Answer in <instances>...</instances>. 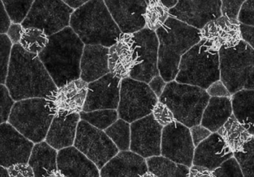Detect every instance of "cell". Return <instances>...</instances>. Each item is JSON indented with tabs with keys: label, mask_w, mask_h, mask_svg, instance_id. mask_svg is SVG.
I'll return each mask as SVG.
<instances>
[{
	"label": "cell",
	"mask_w": 254,
	"mask_h": 177,
	"mask_svg": "<svg viewBox=\"0 0 254 177\" xmlns=\"http://www.w3.org/2000/svg\"><path fill=\"white\" fill-rule=\"evenodd\" d=\"M213 173L215 177H245L233 156L223 162L218 168L214 170Z\"/></svg>",
	"instance_id": "39"
},
{
	"label": "cell",
	"mask_w": 254,
	"mask_h": 177,
	"mask_svg": "<svg viewBox=\"0 0 254 177\" xmlns=\"http://www.w3.org/2000/svg\"><path fill=\"white\" fill-rule=\"evenodd\" d=\"M62 1H63L64 2L66 3L68 6H69V7H72V9L75 10V9L79 7L80 6L84 4V3L88 1L89 0H62Z\"/></svg>",
	"instance_id": "52"
},
{
	"label": "cell",
	"mask_w": 254,
	"mask_h": 177,
	"mask_svg": "<svg viewBox=\"0 0 254 177\" xmlns=\"http://www.w3.org/2000/svg\"><path fill=\"white\" fill-rule=\"evenodd\" d=\"M66 177L64 174H62L60 171L59 170H56V171H53V172L50 173L49 174L48 177Z\"/></svg>",
	"instance_id": "54"
},
{
	"label": "cell",
	"mask_w": 254,
	"mask_h": 177,
	"mask_svg": "<svg viewBox=\"0 0 254 177\" xmlns=\"http://www.w3.org/2000/svg\"><path fill=\"white\" fill-rule=\"evenodd\" d=\"M104 2L123 34H132L145 28V0H104Z\"/></svg>",
	"instance_id": "20"
},
{
	"label": "cell",
	"mask_w": 254,
	"mask_h": 177,
	"mask_svg": "<svg viewBox=\"0 0 254 177\" xmlns=\"http://www.w3.org/2000/svg\"><path fill=\"white\" fill-rule=\"evenodd\" d=\"M57 155L56 149L46 141L36 143L28 161L35 177H47L50 173L57 170Z\"/></svg>",
	"instance_id": "28"
},
{
	"label": "cell",
	"mask_w": 254,
	"mask_h": 177,
	"mask_svg": "<svg viewBox=\"0 0 254 177\" xmlns=\"http://www.w3.org/2000/svg\"><path fill=\"white\" fill-rule=\"evenodd\" d=\"M217 133L221 137L231 151L241 150L244 144L254 135L248 132L245 126L241 124L233 115L219 128Z\"/></svg>",
	"instance_id": "30"
},
{
	"label": "cell",
	"mask_w": 254,
	"mask_h": 177,
	"mask_svg": "<svg viewBox=\"0 0 254 177\" xmlns=\"http://www.w3.org/2000/svg\"><path fill=\"white\" fill-rule=\"evenodd\" d=\"M239 31L241 40L254 48V26L240 23Z\"/></svg>",
	"instance_id": "47"
},
{
	"label": "cell",
	"mask_w": 254,
	"mask_h": 177,
	"mask_svg": "<svg viewBox=\"0 0 254 177\" xmlns=\"http://www.w3.org/2000/svg\"><path fill=\"white\" fill-rule=\"evenodd\" d=\"M73 11L62 0H35L21 25L24 28L42 30L50 37L69 26Z\"/></svg>",
	"instance_id": "10"
},
{
	"label": "cell",
	"mask_w": 254,
	"mask_h": 177,
	"mask_svg": "<svg viewBox=\"0 0 254 177\" xmlns=\"http://www.w3.org/2000/svg\"><path fill=\"white\" fill-rule=\"evenodd\" d=\"M206 92L209 97H218V98H230L231 94L229 92L224 83L220 80L212 83L207 89H206Z\"/></svg>",
	"instance_id": "46"
},
{
	"label": "cell",
	"mask_w": 254,
	"mask_h": 177,
	"mask_svg": "<svg viewBox=\"0 0 254 177\" xmlns=\"http://www.w3.org/2000/svg\"><path fill=\"white\" fill-rule=\"evenodd\" d=\"M34 143L7 122L0 124V166L28 163Z\"/></svg>",
	"instance_id": "19"
},
{
	"label": "cell",
	"mask_w": 254,
	"mask_h": 177,
	"mask_svg": "<svg viewBox=\"0 0 254 177\" xmlns=\"http://www.w3.org/2000/svg\"><path fill=\"white\" fill-rule=\"evenodd\" d=\"M230 99L233 116L251 135H254V89L238 91L231 95Z\"/></svg>",
	"instance_id": "29"
},
{
	"label": "cell",
	"mask_w": 254,
	"mask_h": 177,
	"mask_svg": "<svg viewBox=\"0 0 254 177\" xmlns=\"http://www.w3.org/2000/svg\"><path fill=\"white\" fill-rule=\"evenodd\" d=\"M11 21L5 10L2 0H0V34H6Z\"/></svg>",
	"instance_id": "51"
},
{
	"label": "cell",
	"mask_w": 254,
	"mask_h": 177,
	"mask_svg": "<svg viewBox=\"0 0 254 177\" xmlns=\"http://www.w3.org/2000/svg\"><path fill=\"white\" fill-rule=\"evenodd\" d=\"M221 2V13L224 16L237 19L238 12L244 1L246 0H220Z\"/></svg>",
	"instance_id": "43"
},
{
	"label": "cell",
	"mask_w": 254,
	"mask_h": 177,
	"mask_svg": "<svg viewBox=\"0 0 254 177\" xmlns=\"http://www.w3.org/2000/svg\"><path fill=\"white\" fill-rule=\"evenodd\" d=\"M130 151L144 159L161 155L163 126L148 115L130 123Z\"/></svg>",
	"instance_id": "14"
},
{
	"label": "cell",
	"mask_w": 254,
	"mask_h": 177,
	"mask_svg": "<svg viewBox=\"0 0 254 177\" xmlns=\"http://www.w3.org/2000/svg\"><path fill=\"white\" fill-rule=\"evenodd\" d=\"M80 120L79 113L54 116L46 135V142L58 150L73 145Z\"/></svg>",
	"instance_id": "26"
},
{
	"label": "cell",
	"mask_w": 254,
	"mask_h": 177,
	"mask_svg": "<svg viewBox=\"0 0 254 177\" xmlns=\"http://www.w3.org/2000/svg\"><path fill=\"white\" fill-rule=\"evenodd\" d=\"M148 1V0H145V1ZM160 1L163 2V4L166 6L168 8L170 9L172 8V7L175 5L178 0H160Z\"/></svg>",
	"instance_id": "53"
},
{
	"label": "cell",
	"mask_w": 254,
	"mask_h": 177,
	"mask_svg": "<svg viewBox=\"0 0 254 177\" xmlns=\"http://www.w3.org/2000/svg\"><path fill=\"white\" fill-rule=\"evenodd\" d=\"M69 27L84 45H101L109 48L123 34L104 0H89L74 10Z\"/></svg>",
	"instance_id": "4"
},
{
	"label": "cell",
	"mask_w": 254,
	"mask_h": 177,
	"mask_svg": "<svg viewBox=\"0 0 254 177\" xmlns=\"http://www.w3.org/2000/svg\"><path fill=\"white\" fill-rule=\"evenodd\" d=\"M233 115L230 98L210 97L202 114L200 124L215 132Z\"/></svg>",
	"instance_id": "27"
},
{
	"label": "cell",
	"mask_w": 254,
	"mask_h": 177,
	"mask_svg": "<svg viewBox=\"0 0 254 177\" xmlns=\"http://www.w3.org/2000/svg\"><path fill=\"white\" fill-rule=\"evenodd\" d=\"M140 177H157V176L153 174L152 173L149 172V171H147L145 174H142Z\"/></svg>",
	"instance_id": "56"
},
{
	"label": "cell",
	"mask_w": 254,
	"mask_h": 177,
	"mask_svg": "<svg viewBox=\"0 0 254 177\" xmlns=\"http://www.w3.org/2000/svg\"><path fill=\"white\" fill-rule=\"evenodd\" d=\"M161 156L190 168L192 165L194 146L190 128L174 120L163 126L161 136Z\"/></svg>",
	"instance_id": "13"
},
{
	"label": "cell",
	"mask_w": 254,
	"mask_h": 177,
	"mask_svg": "<svg viewBox=\"0 0 254 177\" xmlns=\"http://www.w3.org/2000/svg\"><path fill=\"white\" fill-rule=\"evenodd\" d=\"M73 144L99 170L120 151L105 131L83 120L78 122Z\"/></svg>",
	"instance_id": "11"
},
{
	"label": "cell",
	"mask_w": 254,
	"mask_h": 177,
	"mask_svg": "<svg viewBox=\"0 0 254 177\" xmlns=\"http://www.w3.org/2000/svg\"><path fill=\"white\" fill-rule=\"evenodd\" d=\"M254 137L252 136L241 150L233 152V157L245 177H254Z\"/></svg>",
	"instance_id": "36"
},
{
	"label": "cell",
	"mask_w": 254,
	"mask_h": 177,
	"mask_svg": "<svg viewBox=\"0 0 254 177\" xmlns=\"http://www.w3.org/2000/svg\"><path fill=\"white\" fill-rule=\"evenodd\" d=\"M220 80L231 95L254 89V49L241 40L236 46L218 51Z\"/></svg>",
	"instance_id": "6"
},
{
	"label": "cell",
	"mask_w": 254,
	"mask_h": 177,
	"mask_svg": "<svg viewBox=\"0 0 254 177\" xmlns=\"http://www.w3.org/2000/svg\"><path fill=\"white\" fill-rule=\"evenodd\" d=\"M155 33L159 42V73L169 83L175 80L181 57L200 41V31L169 16Z\"/></svg>",
	"instance_id": "3"
},
{
	"label": "cell",
	"mask_w": 254,
	"mask_h": 177,
	"mask_svg": "<svg viewBox=\"0 0 254 177\" xmlns=\"http://www.w3.org/2000/svg\"><path fill=\"white\" fill-rule=\"evenodd\" d=\"M218 80H220L218 52L198 43L181 57L175 81L206 90Z\"/></svg>",
	"instance_id": "7"
},
{
	"label": "cell",
	"mask_w": 254,
	"mask_h": 177,
	"mask_svg": "<svg viewBox=\"0 0 254 177\" xmlns=\"http://www.w3.org/2000/svg\"><path fill=\"white\" fill-rule=\"evenodd\" d=\"M12 46L6 34H0V84L5 83Z\"/></svg>",
	"instance_id": "38"
},
{
	"label": "cell",
	"mask_w": 254,
	"mask_h": 177,
	"mask_svg": "<svg viewBox=\"0 0 254 177\" xmlns=\"http://www.w3.org/2000/svg\"><path fill=\"white\" fill-rule=\"evenodd\" d=\"M233 153L224 140L215 132L194 147L192 165L203 166L214 171L223 162L233 157Z\"/></svg>",
	"instance_id": "22"
},
{
	"label": "cell",
	"mask_w": 254,
	"mask_h": 177,
	"mask_svg": "<svg viewBox=\"0 0 254 177\" xmlns=\"http://www.w3.org/2000/svg\"><path fill=\"white\" fill-rule=\"evenodd\" d=\"M0 177H9L6 168L0 166Z\"/></svg>",
	"instance_id": "55"
},
{
	"label": "cell",
	"mask_w": 254,
	"mask_h": 177,
	"mask_svg": "<svg viewBox=\"0 0 254 177\" xmlns=\"http://www.w3.org/2000/svg\"><path fill=\"white\" fill-rule=\"evenodd\" d=\"M166 83H167L165 82V80L162 78L161 76L159 74V75H157L155 76V77H153V78L150 80L148 85L149 86L150 89H151V90L153 91V92L155 94L157 98H160V95H162V93H163Z\"/></svg>",
	"instance_id": "49"
},
{
	"label": "cell",
	"mask_w": 254,
	"mask_h": 177,
	"mask_svg": "<svg viewBox=\"0 0 254 177\" xmlns=\"http://www.w3.org/2000/svg\"><path fill=\"white\" fill-rule=\"evenodd\" d=\"M87 85L81 78L57 88L46 98L47 107L54 116H68L83 111Z\"/></svg>",
	"instance_id": "17"
},
{
	"label": "cell",
	"mask_w": 254,
	"mask_h": 177,
	"mask_svg": "<svg viewBox=\"0 0 254 177\" xmlns=\"http://www.w3.org/2000/svg\"><path fill=\"white\" fill-rule=\"evenodd\" d=\"M57 168L66 177H100L96 165L72 146L59 150Z\"/></svg>",
	"instance_id": "24"
},
{
	"label": "cell",
	"mask_w": 254,
	"mask_h": 177,
	"mask_svg": "<svg viewBox=\"0 0 254 177\" xmlns=\"http://www.w3.org/2000/svg\"><path fill=\"white\" fill-rule=\"evenodd\" d=\"M209 98L205 89L173 80L166 83L158 101L167 106L176 121L190 128L200 123Z\"/></svg>",
	"instance_id": "5"
},
{
	"label": "cell",
	"mask_w": 254,
	"mask_h": 177,
	"mask_svg": "<svg viewBox=\"0 0 254 177\" xmlns=\"http://www.w3.org/2000/svg\"><path fill=\"white\" fill-rule=\"evenodd\" d=\"M53 118L46 98H28L14 103L8 123L29 141L39 143L45 139Z\"/></svg>",
	"instance_id": "8"
},
{
	"label": "cell",
	"mask_w": 254,
	"mask_h": 177,
	"mask_svg": "<svg viewBox=\"0 0 254 177\" xmlns=\"http://www.w3.org/2000/svg\"><path fill=\"white\" fill-rule=\"evenodd\" d=\"M151 114H152L154 120L159 124L161 125L163 127L167 126L168 124L175 120L173 114L168 108L167 106L159 101L154 105Z\"/></svg>",
	"instance_id": "40"
},
{
	"label": "cell",
	"mask_w": 254,
	"mask_h": 177,
	"mask_svg": "<svg viewBox=\"0 0 254 177\" xmlns=\"http://www.w3.org/2000/svg\"><path fill=\"white\" fill-rule=\"evenodd\" d=\"M190 131L194 147H197L200 142L204 141L212 133L207 128L202 126L200 123L190 127Z\"/></svg>",
	"instance_id": "45"
},
{
	"label": "cell",
	"mask_w": 254,
	"mask_h": 177,
	"mask_svg": "<svg viewBox=\"0 0 254 177\" xmlns=\"http://www.w3.org/2000/svg\"><path fill=\"white\" fill-rule=\"evenodd\" d=\"M9 177H35L32 168L28 163H18L7 169Z\"/></svg>",
	"instance_id": "44"
},
{
	"label": "cell",
	"mask_w": 254,
	"mask_h": 177,
	"mask_svg": "<svg viewBox=\"0 0 254 177\" xmlns=\"http://www.w3.org/2000/svg\"><path fill=\"white\" fill-rule=\"evenodd\" d=\"M80 119L98 129L105 130L119 118L117 110H99L91 112L81 111Z\"/></svg>",
	"instance_id": "35"
},
{
	"label": "cell",
	"mask_w": 254,
	"mask_h": 177,
	"mask_svg": "<svg viewBox=\"0 0 254 177\" xmlns=\"http://www.w3.org/2000/svg\"><path fill=\"white\" fill-rule=\"evenodd\" d=\"M144 19L145 28L155 31L162 26L170 16L169 8L160 0H148Z\"/></svg>",
	"instance_id": "32"
},
{
	"label": "cell",
	"mask_w": 254,
	"mask_h": 177,
	"mask_svg": "<svg viewBox=\"0 0 254 177\" xmlns=\"http://www.w3.org/2000/svg\"><path fill=\"white\" fill-rule=\"evenodd\" d=\"M105 132L120 151L130 150V123L121 118H118Z\"/></svg>",
	"instance_id": "34"
},
{
	"label": "cell",
	"mask_w": 254,
	"mask_h": 177,
	"mask_svg": "<svg viewBox=\"0 0 254 177\" xmlns=\"http://www.w3.org/2000/svg\"><path fill=\"white\" fill-rule=\"evenodd\" d=\"M188 177H215L213 171L203 166L191 165L190 168Z\"/></svg>",
	"instance_id": "50"
},
{
	"label": "cell",
	"mask_w": 254,
	"mask_h": 177,
	"mask_svg": "<svg viewBox=\"0 0 254 177\" xmlns=\"http://www.w3.org/2000/svg\"><path fill=\"white\" fill-rule=\"evenodd\" d=\"M109 48L101 45H84L80 62V78L89 83L109 73Z\"/></svg>",
	"instance_id": "25"
},
{
	"label": "cell",
	"mask_w": 254,
	"mask_h": 177,
	"mask_svg": "<svg viewBox=\"0 0 254 177\" xmlns=\"http://www.w3.org/2000/svg\"><path fill=\"white\" fill-rule=\"evenodd\" d=\"M220 0H178L170 16L200 30L209 21L222 15Z\"/></svg>",
	"instance_id": "16"
},
{
	"label": "cell",
	"mask_w": 254,
	"mask_h": 177,
	"mask_svg": "<svg viewBox=\"0 0 254 177\" xmlns=\"http://www.w3.org/2000/svg\"><path fill=\"white\" fill-rule=\"evenodd\" d=\"M145 160L148 171L157 177H188L190 168L161 155L147 158Z\"/></svg>",
	"instance_id": "31"
},
{
	"label": "cell",
	"mask_w": 254,
	"mask_h": 177,
	"mask_svg": "<svg viewBox=\"0 0 254 177\" xmlns=\"http://www.w3.org/2000/svg\"><path fill=\"white\" fill-rule=\"evenodd\" d=\"M136 46V59L130 71L129 77L148 83L150 80L159 75V42L155 31L147 28L132 34Z\"/></svg>",
	"instance_id": "12"
},
{
	"label": "cell",
	"mask_w": 254,
	"mask_h": 177,
	"mask_svg": "<svg viewBox=\"0 0 254 177\" xmlns=\"http://www.w3.org/2000/svg\"><path fill=\"white\" fill-rule=\"evenodd\" d=\"M5 10L14 23H22L35 0H2Z\"/></svg>",
	"instance_id": "37"
},
{
	"label": "cell",
	"mask_w": 254,
	"mask_h": 177,
	"mask_svg": "<svg viewBox=\"0 0 254 177\" xmlns=\"http://www.w3.org/2000/svg\"><path fill=\"white\" fill-rule=\"evenodd\" d=\"M48 36L36 28H23L20 45L29 53L38 55L41 53L48 43Z\"/></svg>",
	"instance_id": "33"
},
{
	"label": "cell",
	"mask_w": 254,
	"mask_h": 177,
	"mask_svg": "<svg viewBox=\"0 0 254 177\" xmlns=\"http://www.w3.org/2000/svg\"><path fill=\"white\" fill-rule=\"evenodd\" d=\"M239 21L221 15L206 24L200 31V44L214 52L236 46L241 41Z\"/></svg>",
	"instance_id": "15"
},
{
	"label": "cell",
	"mask_w": 254,
	"mask_h": 177,
	"mask_svg": "<svg viewBox=\"0 0 254 177\" xmlns=\"http://www.w3.org/2000/svg\"><path fill=\"white\" fill-rule=\"evenodd\" d=\"M136 59V46L132 34L123 33L108 50L110 73L120 80L129 77Z\"/></svg>",
	"instance_id": "21"
},
{
	"label": "cell",
	"mask_w": 254,
	"mask_h": 177,
	"mask_svg": "<svg viewBox=\"0 0 254 177\" xmlns=\"http://www.w3.org/2000/svg\"><path fill=\"white\" fill-rule=\"evenodd\" d=\"M158 101L148 83L130 77L120 82V102L117 113L119 118L129 123L151 114Z\"/></svg>",
	"instance_id": "9"
},
{
	"label": "cell",
	"mask_w": 254,
	"mask_h": 177,
	"mask_svg": "<svg viewBox=\"0 0 254 177\" xmlns=\"http://www.w3.org/2000/svg\"><path fill=\"white\" fill-rule=\"evenodd\" d=\"M84 47L69 26L49 37L47 46L38 56L57 88L80 78Z\"/></svg>",
	"instance_id": "2"
},
{
	"label": "cell",
	"mask_w": 254,
	"mask_h": 177,
	"mask_svg": "<svg viewBox=\"0 0 254 177\" xmlns=\"http://www.w3.org/2000/svg\"><path fill=\"white\" fill-rule=\"evenodd\" d=\"M5 84L15 101L47 98L57 89L39 57L26 52L20 43L12 46Z\"/></svg>",
	"instance_id": "1"
},
{
	"label": "cell",
	"mask_w": 254,
	"mask_h": 177,
	"mask_svg": "<svg viewBox=\"0 0 254 177\" xmlns=\"http://www.w3.org/2000/svg\"><path fill=\"white\" fill-rule=\"evenodd\" d=\"M120 79L109 72L89 83L83 111L117 110L120 102Z\"/></svg>",
	"instance_id": "18"
},
{
	"label": "cell",
	"mask_w": 254,
	"mask_h": 177,
	"mask_svg": "<svg viewBox=\"0 0 254 177\" xmlns=\"http://www.w3.org/2000/svg\"><path fill=\"white\" fill-rule=\"evenodd\" d=\"M23 31V27L22 26L21 23L11 22L7 31L6 35L8 36L13 45L20 43Z\"/></svg>",
	"instance_id": "48"
},
{
	"label": "cell",
	"mask_w": 254,
	"mask_h": 177,
	"mask_svg": "<svg viewBox=\"0 0 254 177\" xmlns=\"http://www.w3.org/2000/svg\"><path fill=\"white\" fill-rule=\"evenodd\" d=\"M148 171L146 160L136 153L119 151L100 169V177H140Z\"/></svg>",
	"instance_id": "23"
},
{
	"label": "cell",
	"mask_w": 254,
	"mask_h": 177,
	"mask_svg": "<svg viewBox=\"0 0 254 177\" xmlns=\"http://www.w3.org/2000/svg\"><path fill=\"white\" fill-rule=\"evenodd\" d=\"M14 101L10 96L6 86L0 84V124L8 120Z\"/></svg>",
	"instance_id": "41"
},
{
	"label": "cell",
	"mask_w": 254,
	"mask_h": 177,
	"mask_svg": "<svg viewBox=\"0 0 254 177\" xmlns=\"http://www.w3.org/2000/svg\"><path fill=\"white\" fill-rule=\"evenodd\" d=\"M254 0H246L242 3L238 12L237 20L239 23L254 25Z\"/></svg>",
	"instance_id": "42"
}]
</instances>
